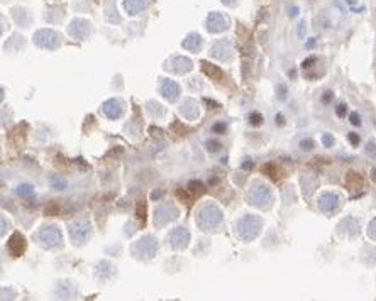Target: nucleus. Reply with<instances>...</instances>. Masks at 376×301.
<instances>
[{
  "instance_id": "f257e3e1",
  "label": "nucleus",
  "mask_w": 376,
  "mask_h": 301,
  "mask_svg": "<svg viewBox=\"0 0 376 301\" xmlns=\"http://www.w3.org/2000/svg\"><path fill=\"white\" fill-rule=\"evenodd\" d=\"M7 249H9V252L12 254L14 257L22 256V254H24V249H26L24 237H22L21 234H14L9 239V242H7Z\"/></svg>"
},
{
  "instance_id": "f03ea898",
  "label": "nucleus",
  "mask_w": 376,
  "mask_h": 301,
  "mask_svg": "<svg viewBox=\"0 0 376 301\" xmlns=\"http://www.w3.org/2000/svg\"><path fill=\"white\" fill-rule=\"evenodd\" d=\"M263 171L268 173V175L273 178V179H280V171H278V167H276L275 164H266V166H263Z\"/></svg>"
},
{
  "instance_id": "7ed1b4c3",
  "label": "nucleus",
  "mask_w": 376,
  "mask_h": 301,
  "mask_svg": "<svg viewBox=\"0 0 376 301\" xmlns=\"http://www.w3.org/2000/svg\"><path fill=\"white\" fill-rule=\"evenodd\" d=\"M361 183H363V179H361L360 175H357V173H349V176H348V184H349V186H361Z\"/></svg>"
},
{
  "instance_id": "20e7f679",
  "label": "nucleus",
  "mask_w": 376,
  "mask_h": 301,
  "mask_svg": "<svg viewBox=\"0 0 376 301\" xmlns=\"http://www.w3.org/2000/svg\"><path fill=\"white\" fill-rule=\"evenodd\" d=\"M351 122L354 124V125H360V117H357L356 114H352V115H351Z\"/></svg>"
},
{
  "instance_id": "39448f33",
  "label": "nucleus",
  "mask_w": 376,
  "mask_h": 301,
  "mask_svg": "<svg viewBox=\"0 0 376 301\" xmlns=\"http://www.w3.org/2000/svg\"><path fill=\"white\" fill-rule=\"evenodd\" d=\"M337 114H339V115H343V114H344V105H341V108H337Z\"/></svg>"
}]
</instances>
